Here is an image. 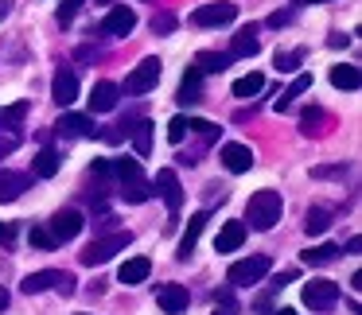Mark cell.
I'll return each instance as SVG.
<instances>
[{
    "label": "cell",
    "mask_w": 362,
    "mask_h": 315,
    "mask_svg": "<svg viewBox=\"0 0 362 315\" xmlns=\"http://www.w3.org/2000/svg\"><path fill=\"white\" fill-rule=\"evenodd\" d=\"M113 175H117V187H121V198H125V203L141 206L152 198V183L144 179L141 160H129V156L117 160V164H113Z\"/></svg>",
    "instance_id": "cell-1"
},
{
    "label": "cell",
    "mask_w": 362,
    "mask_h": 315,
    "mask_svg": "<svg viewBox=\"0 0 362 315\" xmlns=\"http://www.w3.org/2000/svg\"><path fill=\"white\" fill-rule=\"evenodd\" d=\"M315 179H335V175H346V164H335V167H315Z\"/></svg>",
    "instance_id": "cell-40"
},
{
    "label": "cell",
    "mask_w": 362,
    "mask_h": 315,
    "mask_svg": "<svg viewBox=\"0 0 362 315\" xmlns=\"http://www.w3.org/2000/svg\"><path fill=\"white\" fill-rule=\"evenodd\" d=\"M94 4H113V0H94Z\"/></svg>",
    "instance_id": "cell-47"
},
{
    "label": "cell",
    "mask_w": 362,
    "mask_h": 315,
    "mask_svg": "<svg viewBox=\"0 0 362 315\" xmlns=\"http://www.w3.org/2000/svg\"><path fill=\"white\" fill-rule=\"evenodd\" d=\"M327 226H331V210H323V206H312V210L304 214V230H308L312 237H320Z\"/></svg>",
    "instance_id": "cell-29"
},
{
    "label": "cell",
    "mask_w": 362,
    "mask_h": 315,
    "mask_svg": "<svg viewBox=\"0 0 362 315\" xmlns=\"http://www.w3.org/2000/svg\"><path fill=\"white\" fill-rule=\"evenodd\" d=\"M12 237H16V230H12L8 222H4V226H0V242H4V245H12Z\"/></svg>",
    "instance_id": "cell-42"
},
{
    "label": "cell",
    "mask_w": 362,
    "mask_h": 315,
    "mask_svg": "<svg viewBox=\"0 0 362 315\" xmlns=\"http://www.w3.org/2000/svg\"><path fill=\"white\" fill-rule=\"evenodd\" d=\"M222 164H226V172L242 175L253 167V148H245V144H222Z\"/></svg>",
    "instance_id": "cell-16"
},
{
    "label": "cell",
    "mask_w": 362,
    "mask_h": 315,
    "mask_svg": "<svg viewBox=\"0 0 362 315\" xmlns=\"http://www.w3.org/2000/svg\"><path fill=\"white\" fill-rule=\"evenodd\" d=\"M242 242H245V222H226L218 242H214V253H234Z\"/></svg>",
    "instance_id": "cell-22"
},
{
    "label": "cell",
    "mask_w": 362,
    "mask_h": 315,
    "mask_svg": "<svg viewBox=\"0 0 362 315\" xmlns=\"http://www.w3.org/2000/svg\"><path fill=\"white\" fill-rule=\"evenodd\" d=\"M24 117H28V102L8 105V109H0V129H16V125H24Z\"/></svg>",
    "instance_id": "cell-32"
},
{
    "label": "cell",
    "mask_w": 362,
    "mask_h": 315,
    "mask_svg": "<svg viewBox=\"0 0 362 315\" xmlns=\"http://www.w3.org/2000/svg\"><path fill=\"white\" fill-rule=\"evenodd\" d=\"M28 237H32V245H40V249H55V234H51V230L47 226H32V234H28Z\"/></svg>",
    "instance_id": "cell-37"
},
{
    "label": "cell",
    "mask_w": 362,
    "mask_h": 315,
    "mask_svg": "<svg viewBox=\"0 0 362 315\" xmlns=\"http://www.w3.org/2000/svg\"><path fill=\"white\" fill-rule=\"evenodd\" d=\"M199 97H203V74H199L195 66H187V74H183V82H180V94H175V102H180V105H195Z\"/></svg>",
    "instance_id": "cell-20"
},
{
    "label": "cell",
    "mask_w": 362,
    "mask_h": 315,
    "mask_svg": "<svg viewBox=\"0 0 362 315\" xmlns=\"http://www.w3.org/2000/svg\"><path fill=\"white\" fill-rule=\"evenodd\" d=\"M117 97H121L117 82H98L94 94H90V109H94V113H110L113 105H117Z\"/></svg>",
    "instance_id": "cell-21"
},
{
    "label": "cell",
    "mask_w": 362,
    "mask_h": 315,
    "mask_svg": "<svg viewBox=\"0 0 362 315\" xmlns=\"http://www.w3.org/2000/svg\"><path fill=\"white\" fill-rule=\"evenodd\" d=\"M4 307H8V292L0 288V311H4Z\"/></svg>",
    "instance_id": "cell-44"
},
{
    "label": "cell",
    "mask_w": 362,
    "mask_h": 315,
    "mask_svg": "<svg viewBox=\"0 0 362 315\" xmlns=\"http://www.w3.org/2000/svg\"><path fill=\"white\" fill-rule=\"evenodd\" d=\"M74 284H78V280H74L71 273H59V268H43V273H28L20 288H24L28 296H40V292H47V288H59L63 296H71Z\"/></svg>",
    "instance_id": "cell-4"
},
{
    "label": "cell",
    "mask_w": 362,
    "mask_h": 315,
    "mask_svg": "<svg viewBox=\"0 0 362 315\" xmlns=\"http://www.w3.org/2000/svg\"><path fill=\"white\" fill-rule=\"evenodd\" d=\"M206 218H211L206 210H199V214H191V218H187V230H183V237H180V253H175L180 261L191 257V249H195V242H199V234H203Z\"/></svg>",
    "instance_id": "cell-18"
},
{
    "label": "cell",
    "mask_w": 362,
    "mask_h": 315,
    "mask_svg": "<svg viewBox=\"0 0 362 315\" xmlns=\"http://www.w3.org/2000/svg\"><path fill=\"white\" fill-rule=\"evenodd\" d=\"M16 148H20V136H16V133H4V136H0V160L12 156Z\"/></svg>",
    "instance_id": "cell-39"
},
{
    "label": "cell",
    "mask_w": 362,
    "mask_h": 315,
    "mask_svg": "<svg viewBox=\"0 0 362 315\" xmlns=\"http://www.w3.org/2000/svg\"><path fill=\"white\" fill-rule=\"evenodd\" d=\"M55 129H59V133H66V136H86V141H94V136H98V125H94L90 113H63Z\"/></svg>",
    "instance_id": "cell-15"
},
{
    "label": "cell",
    "mask_w": 362,
    "mask_h": 315,
    "mask_svg": "<svg viewBox=\"0 0 362 315\" xmlns=\"http://www.w3.org/2000/svg\"><path fill=\"white\" fill-rule=\"evenodd\" d=\"M129 242H133V234L129 230H117V234H105V237H94V242L82 249V265H105L110 257H117V253L129 249Z\"/></svg>",
    "instance_id": "cell-3"
},
{
    "label": "cell",
    "mask_w": 362,
    "mask_h": 315,
    "mask_svg": "<svg viewBox=\"0 0 362 315\" xmlns=\"http://www.w3.org/2000/svg\"><path fill=\"white\" fill-rule=\"evenodd\" d=\"M160 59H144L141 66H133V74L125 78V94H148V90H156L160 82Z\"/></svg>",
    "instance_id": "cell-7"
},
{
    "label": "cell",
    "mask_w": 362,
    "mask_h": 315,
    "mask_svg": "<svg viewBox=\"0 0 362 315\" xmlns=\"http://www.w3.org/2000/svg\"><path fill=\"white\" fill-rule=\"evenodd\" d=\"M78 8H82V0H63V4H59V28H71L74 16H78Z\"/></svg>",
    "instance_id": "cell-36"
},
{
    "label": "cell",
    "mask_w": 362,
    "mask_h": 315,
    "mask_svg": "<svg viewBox=\"0 0 362 315\" xmlns=\"http://www.w3.org/2000/svg\"><path fill=\"white\" fill-rule=\"evenodd\" d=\"M335 257H339V245H331V242H323V245H312V249H304V265H312V268L331 265Z\"/></svg>",
    "instance_id": "cell-26"
},
{
    "label": "cell",
    "mask_w": 362,
    "mask_h": 315,
    "mask_svg": "<svg viewBox=\"0 0 362 315\" xmlns=\"http://www.w3.org/2000/svg\"><path fill=\"white\" fill-rule=\"evenodd\" d=\"M148 273H152V261L148 257H129L125 265L117 268V280L121 284H144V280H148Z\"/></svg>",
    "instance_id": "cell-19"
},
{
    "label": "cell",
    "mask_w": 362,
    "mask_h": 315,
    "mask_svg": "<svg viewBox=\"0 0 362 315\" xmlns=\"http://www.w3.org/2000/svg\"><path fill=\"white\" fill-rule=\"evenodd\" d=\"M261 86H265V74L250 71L245 78L234 82V97H253V94H261Z\"/></svg>",
    "instance_id": "cell-30"
},
{
    "label": "cell",
    "mask_w": 362,
    "mask_h": 315,
    "mask_svg": "<svg viewBox=\"0 0 362 315\" xmlns=\"http://www.w3.org/2000/svg\"><path fill=\"white\" fill-rule=\"evenodd\" d=\"M24 191H32V175H28V172H8V167H0V203H16Z\"/></svg>",
    "instance_id": "cell-12"
},
{
    "label": "cell",
    "mask_w": 362,
    "mask_h": 315,
    "mask_svg": "<svg viewBox=\"0 0 362 315\" xmlns=\"http://www.w3.org/2000/svg\"><path fill=\"white\" fill-rule=\"evenodd\" d=\"M284 24H292V8L288 12H273V16H269V28H284Z\"/></svg>",
    "instance_id": "cell-41"
},
{
    "label": "cell",
    "mask_w": 362,
    "mask_h": 315,
    "mask_svg": "<svg viewBox=\"0 0 362 315\" xmlns=\"http://www.w3.org/2000/svg\"><path fill=\"white\" fill-rule=\"evenodd\" d=\"M281 214H284V203H281V195L276 191H253L250 195V206H245V218H250V226L253 230H273L276 222H281Z\"/></svg>",
    "instance_id": "cell-2"
},
{
    "label": "cell",
    "mask_w": 362,
    "mask_h": 315,
    "mask_svg": "<svg viewBox=\"0 0 362 315\" xmlns=\"http://www.w3.org/2000/svg\"><path fill=\"white\" fill-rule=\"evenodd\" d=\"M156 304L164 307L168 315H180V311H187L191 296H187L183 284H160V288H156Z\"/></svg>",
    "instance_id": "cell-14"
},
{
    "label": "cell",
    "mask_w": 362,
    "mask_h": 315,
    "mask_svg": "<svg viewBox=\"0 0 362 315\" xmlns=\"http://www.w3.org/2000/svg\"><path fill=\"white\" fill-rule=\"evenodd\" d=\"M304 304L312 311H327V307L339 304V284L335 280H312L304 284Z\"/></svg>",
    "instance_id": "cell-8"
},
{
    "label": "cell",
    "mask_w": 362,
    "mask_h": 315,
    "mask_svg": "<svg viewBox=\"0 0 362 315\" xmlns=\"http://www.w3.org/2000/svg\"><path fill=\"white\" fill-rule=\"evenodd\" d=\"M129 133H133L136 156H148V152H152V125H148V121H136V129H129Z\"/></svg>",
    "instance_id": "cell-31"
},
{
    "label": "cell",
    "mask_w": 362,
    "mask_h": 315,
    "mask_svg": "<svg viewBox=\"0 0 362 315\" xmlns=\"http://www.w3.org/2000/svg\"><path fill=\"white\" fill-rule=\"evenodd\" d=\"M323 125H331V117L323 109H304V113H300V133H304V136H323V133H327Z\"/></svg>",
    "instance_id": "cell-25"
},
{
    "label": "cell",
    "mask_w": 362,
    "mask_h": 315,
    "mask_svg": "<svg viewBox=\"0 0 362 315\" xmlns=\"http://www.w3.org/2000/svg\"><path fill=\"white\" fill-rule=\"evenodd\" d=\"M51 97H55L59 105H74V97H78V74L71 71V66H63V71L55 74V82H51Z\"/></svg>",
    "instance_id": "cell-13"
},
{
    "label": "cell",
    "mask_w": 362,
    "mask_h": 315,
    "mask_svg": "<svg viewBox=\"0 0 362 315\" xmlns=\"http://www.w3.org/2000/svg\"><path fill=\"white\" fill-rule=\"evenodd\" d=\"M211 315H242V311H238V299H234V292H230V288H222L218 296H214V307H211Z\"/></svg>",
    "instance_id": "cell-33"
},
{
    "label": "cell",
    "mask_w": 362,
    "mask_h": 315,
    "mask_svg": "<svg viewBox=\"0 0 362 315\" xmlns=\"http://www.w3.org/2000/svg\"><path fill=\"white\" fill-rule=\"evenodd\" d=\"M191 133V121L187 117H172V121H168V141H172V144H183V136H187Z\"/></svg>",
    "instance_id": "cell-35"
},
{
    "label": "cell",
    "mask_w": 362,
    "mask_h": 315,
    "mask_svg": "<svg viewBox=\"0 0 362 315\" xmlns=\"http://www.w3.org/2000/svg\"><path fill=\"white\" fill-rule=\"evenodd\" d=\"M257 51H261V40H257V28L250 24V28H242V32L234 35V43H230L226 55L230 59H253Z\"/></svg>",
    "instance_id": "cell-17"
},
{
    "label": "cell",
    "mask_w": 362,
    "mask_h": 315,
    "mask_svg": "<svg viewBox=\"0 0 362 315\" xmlns=\"http://www.w3.org/2000/svg\"><path fill=\"white\" fill-rule=\"evenodd\" d=\"M136 28V12L125 8V4H113L110 16L102 20V35H113V40H121V35H129Z\"/></svg>",
    "instance_id": "cell-10"
},
{
    "label": "cell",
    "mask_w": 362,
    "mask_h": 315,
    "mask_svg": "<svg viewBox=\"0 0 362 315\" xmlns=\"http://www.w3.org/2000/svg\"><path fill=\"white\" fill-rule=\"evenodd\" d=\"M269 265H273V261H269L265 253L245 257V261H234V265H230V273H226V280L234 284V288H253V284L269 273Z\"/></svg>",
    "instance_id": "cell-5"
},
{
    "label": "cell",
    "mask_w": 362,
    "mask_h": 315,
    "mask_svg": "<svg viewBox=\"0 0 362 315\" xmlns=\"http://www.w3.org/2000/svg\"><path fill=\"white\" fill-rule=\"evenodd\" d=\"M331 86H335V90H358V86H362L358 66H346V63L331 66Z\"/></svg>",
    "instance_id": "cell-24"
},
{
    "label": "cell",
    "mask_w": 362,
    "mask_h": 315,
    "mask_svg": "<svg viewBox=\"0 0 362 315\" xmlns=\"http://www.w3.org/2000/svg\"><path fill=\"white\" fill-rule=\"evenodd\" d=\"M82 226H86V222H82V214L78 210H59L55 218H51V234H55V242L63 245V242H74V237L82 234Z\"/></svg>",
    "instance_id": "cell-11"
},
{
    "label": "cell",
    "mask_w": 362,
    "mask_h": 315,
    "mask_svg": "<svg viewBox=\"0 0 362 315\" xmlns=\"http://www.w3.org/2000/svg\"><path fill=\"white\" fill-rule=\"evenodd\" d=\"M226 66H230L226 51H199V59H195V71L199 74H222Z\"/></svg>",
    "instance_id": "cell-23"
},
{
    "label": "cell",
    "mask_w": 362,
    "mask_h": 315,
    "mask_svg": "<svg viewBox=\"0 0 362 315\" xmlns=\"http://www.w3.org/2000/svg\"><path fill=\"white\" fill-rule=\"evenodd\" d=\"M55 172H59V152H55V148H43L40 156L32 160V175H40V179H51Z\"/></svg>",
    "instance_id": "cell-27"
},
{
    "label": "cell",
    "mask_w": 362,
    "mask_h": 315,
    "mask_svg": "<svg viewBox=\"0 0 362 315\" xmlns=\"http://www.w3.org/2000/svg\"><path fill=\"white\" fill-rule=\"evenodd\" d=\"M152 32H156V35H168V32H175V16H168V12H160V16H152Z\"/></svg>",
    "instance_id": "cell-38"
},
{
    "label": "cell",
    "mask_w": 362,
    "mask_h": 315,
    "mask_svg": "<svg viewBox=\"0 0 362 315\" xmlns=\"http://www.w3.org/2000/svg\"><path fill=\"white\" fill-rule=\"evenodd\" d=\"M8 12H12V0H0V20L8 16Z\"/></svg>",
    "instance_id": "cell-43"
},
{
    "label": "cell",
    "mask_w": 362,
    "mask_h": 315,
    "mask_svg": "<svg viewBox=\"0 0 362 315\" xmlns=\"http://www.w3.org/2000/svg\"><path fill=\"white\" fill-rule=\"evenodd\" d=\"M304 63V51H276V71L281 74H296Z\"/></svg>",
    "instance_id": "cell-34"
},
{
    "label": "cell",
    "mask_w": 362,
    "mask_h": 315,
    "mask_svg": "<svg viewBox=\"0 0 362 315\" xmlns=\"http://www.w3.org/2000/svg\"><path fill=\"white\" fill-rule=\"evenodd\" d=\"M304 90H312V74H296V78H292V86L284 90L281 97H276V109H288V105L296 102L300 94H304Z\"/></svg>",
    "instance_id": "cell-28"
},
{
    "label": "cell",
    "mask_w": 362,
    "mask_h": 315,
    "mask_svg": "<svg viewBox=\"0 0 362 315\" xmlns=\"http://www.w3.org/2000/svg\"><path fill=\"white\" fill-rule=\"evenodd\" d=\"M234 16H238L234 0H214V4H203V8L191 12V24H199V28H222V24H230Z\"/></svg>",
    "instance_id": "cell-6"
},
{
    "label": "cell",
    "mask_w": 362,
    "mask_h": 315,
    "mask_svg": "<svg viewBox=\"0 0 362 315\" xmlns=\"http://www.w3.org/2000/svg\"><path fill=\"white\" fill-rule=\"evenodd\" d=\"M276 315H296V311H292V307H281V311H276Z\"/></svg>",
    "instance_id": "cell-45"
},
{
    "label": "cell",
    "mask_w": 362,
    "mask_h": 315,
    "mask_svg": "<svg viewBox=\"0 0 362 315\" xmlns=\"http://www.w3.org/2000/svg\"><path fill=\"white\" fill-rule=\"evenodd\" d=\"M308 4H327V0H308Z\"/></svg>",
    "instance_id": "cell-46"
},
{
    "label": "cell",
    "mask_w": 362,
    "mask_h": 315,
    "mask_svg": "<svg viewBox=\"0 0 362 315\" xmlns=\"http://www.w3.org/2000/svg\"><path fill=\"white\" fill-rule=\"evenodd\" d=\"M152 187H156V195L168 203V210L180 214V206H183V187H180V175H175L172 167L156 172V183H152Z\"/></svg>",
    "instance_id": "cell-9"
}]
</instances>
